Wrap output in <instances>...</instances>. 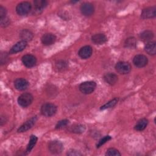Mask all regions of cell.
<instances>
[{"mask_svg":"<svg viewBox=\"0 0 156 156\" xmlns=\"http://www.w3.org/2000/svg\"><path fill=\"white\" fill-rule=\"evenodd\" d=\"M105 155L117 156V155H121V153L115 148H109L108 149H107L105 153Z\"/></svg>","mask_w":156,"mask_h":156,"instance_id":"cell-27","label":"cell"},{"mask_svg":"<svg viewBox=\"0 0 156 156\" xmlns=\"http://www.w3.org/2000/svg\"><path fill=\"white\" fill-rule=\"evenodd\" d=\"M14 85L16 90L23 91L26 90L29 86L28 81L23 78H18L14 82Z\"/></svg>","mask_w":156,"mask_h":156,"instance_id":"cell-13","label":"cell"},{"mask_svg":"<svg viewBox=\"0 0 156 156\" xmlns=\"http://www.w3.org/2000/svg\"><path fill=\"white\" fill-rule=\"evenodd\" d=\"M96 84L93 81H87L82 83L79 86L80 91L85 94L91 93L96 88Z\"/></svg>","mask_w":156,"mask_h":156,"instance_id":"cell-4","label":"cell"},{"mask_svg":"<svg viewBox=\"0 0 156 156\" xmlns=\"http://www.w3.org/2000/svg\"><path fill=\"white\" fill-rule=\"evenodd\" d=\"M140 37L143 41L149 43L154 38V33L151 30H144L140 34Z\"/></svg>","mask_w":156,"mask_h":156,"instance_id":"cell-19","label":"cell"},{"mask_svg":"<svg viewBox=\"0 0 156 156\" xmlns=\"http://www.w3.org/2000/svg\"><path fill=\"white\" fill-rule=\"evenodd\" d=\"M91 40L94 44H102L107 41V38L104 34L101 33H98L93 35L91 37Z\"/></svg>","mask_w":156,"mask_h":156,"instance_id":"cell-16","label":"cell"},{"mask_svg":"<svg viewBox=\"0 0 156 156\" xmlns=\"http://www.w3.org/2000/svg\"><path fill=\"white\" fill-rule=\"evenodd\" d=\"M104 79L105 80V81L107 83H108L110 85H113L115 84L117 82L118 76L114 73H107L104 75Z\"/></svg>","mask_w":156,"mask_h":156,"instance_id":"cell-18","label":"cell"},{"mask_svg":"<svg viewBox=\"0 0 156 156\" xmlns=\"http://www.w3.org/2000/svg\"><path fill=\"white\" fill-rule=\"evenodd\" d=\"M111 138H112L111 136H108V135L105 136L104 137H103L102 138H101V139L99 141L97 145H96L97 148L100 147L102 145H103V144H105L106 142H107L108 141H109L110 140H111Z\"/></svg>","mask_w":156,"mask_h":156,"instance_id":"cell-29","label":"cell"},{"mask_svg":"<svg viewBox=\"0 0 156 156\" xmlns=\"http://www.w3.org/2000/svg\"><path fill=\"white\" fill-rule=\"evenodd\" d=\"M136 46V40L134 37H129L125 41V46L130 49L135 48Z\"/></svg>","mask_w":156,"mask_h":156,"instance_id":"cell-25","label":"cell"},{"mask_svg":"<svg viewBox=\"0 0 156 156\" xmlns=\"http://www.w3.org/2000/svg\"><path fill=\"white\" fill-rule=\"evenodd\" d=\"M115 69L121 74H126L131 71V66L128 62H119L115 65Z\"/></svg>","mask_w":156,"mask_h":156,"instance_id":"cell-6","label":"cell"},{"mask_svg":"<svg viewBox=\"0 0 156 156\" xmlns=\"http://www.w3.org/2000/svg\"><path fill=\"white\" fill-rule=\"evenodd\" d=\"M85 129V127L84 126L81 124H76L74 126H72L70 127L69 130L72 132L76 133H80L84 132Z\"/></svg>","mask_w":156,"mask_h":156,"instance_id":"cell-24","label":"cell"},{"mask_svg":"<svg viewBox=\"0 0 156 156\" xmlns=\"http://www.w3.org/2000/svg\"><path fill=\"white\" fill-rule=\"evenodd\" d=\"M57 112V107L52 103H45L41 107V114L46 117L52 116Z\"/></svg>","mask_w":156,"mask_h":156,"instance_id":"cell-1","label":"cell"},{"mask_svg":"<svg viewBox=\"0 0 156 156\" xmlns=\"http://www.w3.org/2000/svg\"><path fill=\"white\" fill-rule=\"evenodd\" d=\"M67 67V63L64 60H59L56 63V68L58 70H63Z\"/></svg>","mask_w":156,"mask_h":156,"instance_id":"cell-28","label":"cell"},{"mask_svg":"<svg viewBox=\"0 0 156 156\" xmlns=\"http://www.w3.org/2000/svg\"><path fill=\"white\" fill-rule=\"evenodd\" d=\"M67 154L68 155H80L81 154L79 153L78 151H75V150H70L69 151H68V152L67 153Z\"/></svg>","mask_w":156,"mask_h":156,"instance_id":"cell-34","label":"cell"},{"mask_svg":"<svg viewBox=\"0 0 156 156\" xmlns=\"http://www.w3.org/2000/svg\"><path fill=\"white\" fill-rule=\"evenodd\" d=\"M69 123V121L67 120V119H63V120H61L60 121H58L56 126H55V129H61L63 127H65Z\"/></svg>","mask_w":156,"mask_h":156,"instance_id":"cell-30","label":"cell"},{"mask_svg":"<svg viewBox=\"0 0 156 156\" xmlns=\"http://www.w3.org/2000/svg\"><path fill=\"white\" fill-rule=\"evenodd\" d=\"M6 13H7L6 9L4 7L1 5L0 6V20L5 18L6 17L5 16H6Z\"/></svg>","mask_w":156,"mask_h":156,"instance_id":"cell-31","label":"cell"},{"mask_svg":"<svg viewBox=\"0 0 156 156\" xmlns=\"http://www.w3.org/2000/svg\"><path fill=\"white\" fill-rule=\"evenodd\" d=\"M155 7H149L144 9L141 12V17L143 19L152 18L155 16Z\"/></svg>","mask_w":156,"mask_h":156,"instance_id":"cell-11","label":"cell"},{"mask_svg":"<svg viewBox=\"0 0 156 156\" xmlns=\"http://www.w3.org/2000/svg\"><path fill=\"white\" fill-rule=\"evenodd\" d=\"M41 42L44 45L46 46H49V45H51L53 43H54V42L56 40V37L51 33H47L44 34L41 38Z\"/></svg>","mask_w":156,"mask_h":156,"instance_id":"cell-12","label":"cell"},{"mask_svg":"<svg viewBox=\"0 0 156 156\" xmlns=\"http://www.w3.org/2000/svg\"><path fill=\"white\" fill-rule=\"evenodd\" d=\"M27 46V41L21 40L16 43L13 47L11 48L10 51V54H16L17 52H21L24 50Z\"/></svg>","mask_w":156,"mask_h":156,"instance_id":"cell-15","label":"cell"},{"mask_svg":"<svg viewBox=\"0 0 156 156\" xmlns=\"http://www.w3.org/2000/svg\"><path fill=\"white\" fill-rule=\"evenodd\" d=\"M31 9L32 5L30 3L27 1H24L19 3L16 5V12L18 15L21 16H24L27 15L31 10Z\"/></svg>","mask_w":156,"mask_h":156,"instance_id":"cell-3","label":"cell"},{"mask_svg":"<svg viewBox=\"0 0 156 156\" xmlns=\"http://www.w3.org/2000/svg\"><path fill=\"white\" fill-rule=\"evenodd\" d=\"M145 51L149 55H155L156 53V44L154 41L147 43L144 48Z\"/></svg>","mask_w":156,"mask_h":156,"instance_id":"cell-22","label":"cell"},{"mask_svg":"<svg viewBox=\"0 0 156 156\" xmlns=\"http://www.w3.org/2000/svg\"><path fill=\"white\" fill-rule=\"evenodd\" d=\"M33 101V96L29 93H24L18 98V104L24 108L29 106Z\"/></svg>","mask_w":156,"mask_h":156,"instance_id":"cell-2","label":"cell"},{"mask_svg":"<svg viewBox=\"0 0 156 156\" xmlns=\"http://www.w3.org/2000/svg\"><path fill=\"white\" fill-rule=\"evenodd\" d=\"M118 101V98H115L110 100L106 104H105L104 105H102L100 109L101 110H105V109H107L109 108H112V107H114L117 104Z\"/></svg>","mask_w":156,"mask_h":156,"instance_id":"cell-26","label":"cell"},{"mask_svg":"<svg viewBox=\"0 0 156 156\" xmlns=\"http://www.w3.org/2000/svg\"><path fill=\"white\" fill-rule=\"evenodd\" d=\"M48 149L52 154H58L62 152L63 149V146L60 141L54 140L51 141L49 143Z\"/></svg>","mask_w":156,"mask_h":156,"instance_id":"cell-5","label":"cell"},{"mask_svg":"<svg viewBox=\"0 0 156 156\" xmlns=\"http://www.w3.org/2000/svg\"><path fill=\"white\" fill-rule=\"evenodd\" d=\"M80 11L83 15L89 16L93 14L94 8L92 4L89 2H85L81 5Z\"/></svg>","mask_w":156,"mask_h":156,"instance_id":"cell-9","label":"cell"},{"mask_svg":"<svg viewBox=\"0 0 156 156\" xmlns=\"http://www.w3.org/2000/svg\"><path fill=\"white\" fill-rule=\"evenodd\" d=\"M22 62L24 66L27 68H32L34 66L37 62L35 57L31 54H26L22 57Z\"/></svg>","mask_w":156,"mask_h":156,"instance_id":"cell-8","label":"cell"},{"mask_svg":"<svg viewBox=\"0 0 156 156\" xmlns=\"http://www.w3.org/2000/svg\"><path fill=\"white\" fill-rule=\"evenodd\" d=\"M148 124V120L146 118H142L140 119L135 124L134 129L137 131H142L147 127Z\"/></svg>","mask_w":156,"mask_h":156,"instance_id":"cell-21","label":"cell"},{"mask_svg":"<svg viewBox=\"0 0 156 156\" xmlns=\"http://www.w3.org/2000/svg\"><path fill=\"white\" fill-rule=\"evenodd\" d=\"M0 20H1V25L2 27H5L9 24L10 21H9V19L7 18L6 17L3 19H1Z\"/></svg>","mask_w":156,"mask_h":156,"instance_id":"cell-33","label":"cell"},{"mask_svg":"<svg viewBox=\"0 0 156 156\" xmlns=\"http://www.w3.org/2000/svg\"><path fill=\"white\" fill-rule=\"evenodd\" d=\"M35 12L40 13L48 5V2L44 0H35L34 1Z\"/></svg>","mask_w":156,"mask_h":156,"instance_id":"cell-17","label":"cell"},{"mask_svg":"<svg viewBox=\"0 0 156 156\" xmlns=\"http://www.w3.org/2000/svg\"><path fill=\"white\" fill-rule=\"evenodd\" d=\"M92 52V48L90 46H84L80 49L78 54L82 58L87 59L91 55Z\"/></svg>","mask_w":156,"mask_h":156,"instance_id":"cell-14","label":"cell"},{"mask_svg":"<svg viewBox=\"0 0 156 156\" xmlns=\"http://www.w3.org/2000/svg\"><path fill=\"white\" fill-rule=\"evenodd\" d=\"M37 120V117L36 116H33L27 121H26L21 127L18 129V132H24L30 129L36 122Z\"/></svg>","mask_w":156,"mask_h":156,"instance_id":"cell-10","label":"cell"},{"mask_svg":"<svg viewBox=\"0 0 156 156\" xmlns=\"http://www.w3.org/2000/svg\"><path fill=\"white\" fill-rule=\"evenodd\" d=\"M20 38L22 39V40L25 41H30L33 38V34L32 32L27 29H24L21 30L20 34Z\"/></svg>","mask_w":156,"mask_h":156,"instance_id":"cell-20","label":"cell"},{"mask_svg":"<svg viewBox=\"0 0 156 156\" xmlns=\"http://www.w3.org/2000/svg\"><path fill=\"white\" fill-rule=\"evenodd\" d=\"M148 62L147 58L142 54H138L134 57L133 63L134 65L138 68H143L145 66Z\"/></svg>","mask_w":156,"mask_h":156,"instance_id":"cell-7","label":"cell"},{"mask_svg":"<svg viewBox=\"0 0 156 156\" xmlns=\"http://www.w3.org/2000/svg\"><path fill=\"white\" fill-rule=\"evenodd\" d=\"M37 140H38V138H37V137L36 136L31 135L30 140H29V144H27V149H26L27 153H29L31 151V150L33 149V147L35 145V144H36V143L37 141Z\"/></svg>","mask_w":156,"mask_h":156,"instance_id":"cell-23","label":"cell"},{"mask_svg":"<svg viewBox=\"0 0 156 156\" xmlns=\"http://www.w3.org/2000/svg\"><path fill=\"white\" fill-rule=\"evenodd\" d=\"M7 59H8V55H7V53L6 52L1 53V65L5 64V63H6Z\"/></svg>","mask_w":156,"mask_h":156,"instance_id":"cell-32","label":"cell"}]
</instances>
